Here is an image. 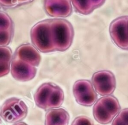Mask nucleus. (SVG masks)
<instances>
[{"mask_svg":"<svg viewBox=\"0 0 128 125\" xmlns=\"http://www.w3.org/2000/svg\"><path fill=\"white\" fill-rule=\"evenodd\" d=\"M51 35L55 50L64 51L72 45L74 29L71 23L64 19L50 20Z\"/></svg>","mask_w":128,"mask_h":125,"instance_id":"f257e3e1","label":"nucleus"},{"mask_svg":"<svg viewBox=\"0 0 128 125\" xmlns=\"http://www.w3.org/2000/svg\"><path fill=\"white\" fill-rule=\"evenodd\" d=\"M74 9L79 13L88 15L94 10L90 0H71Z\"/></svg>","mask_w":128,"mask_h":125,"instance_id":"4468645a","label":"nucleus"},{"mask_svg":"<svg viewBox=\"0 0 128 125\" xmlns=\"http://www.w3.org/2000/svg\"><path fill=\"white\" fill-rule=\"evenodd\" d=\"M33 0H17L18 5H25L32 2Z\"/></svg>","mask_w":128,"mask_h":125,"instance_id":"5701e85b","label":"nucleus"},{"mask_svg":"<svg viewBox=\"0 0 128 125\" xmlns=\"http://www.w3.org/2000/svg\"><path fill=\"white\" fill-rule=\"evenodd\" d=\"M0 116H1V115H0V123H1V119H0Z\"/></svg>","mask_w":128,"mask_h":125,"instance_id":"bb28decb","label":"nucleus"},{"mask_svg":"<svg viewBox=\"0 0 128 125\" xmlns=\"http://www.w3.org/2000/svg\"><path fill=\"white\" fill-rule=\"evenodd\" d=\"M64 100V93L62 89L55 85L48 100L47 109L60 107Z\"/></svg>","mask_w":128,"mask_h":125,"instance_id":"ddd939ff","label":"nucleus"},{"mask_svg":"<svg viewBox=\"0 0 128 125\" xmlns=\"http://www.w3.org/2000/svg\"><path fill=\"white\" fill-rule=\"evenodd\" d=\"M12 52L10 48L6 46H0V62H11Z\"/></svg>","mask_w":128,"mask_h":125,"instance_id":"a211bd4d","label":"nucleus"},{"mask_svg":"<svg viewBox=\"0 0 128 125\" xmlns=\"http://www.w3.org/2000/svg\"><path fill=\"white\" fill-rule=\"evenodd\" d=\"M14 125H28L24 123H23V122H20V123H18L17 124H16Z\"/></svg>","mask_w":128,"mask_h":125,"instance_id":"393cba45","label":"nucleus"},{"mask_svg":"<svg viewBox=\"0 0 128 125\" xmlns=\"http://www.w3.org/2000/svg\"><path fill=\"white\" fill-rule=\"evenodd\" d=\"M48 1H71V0H48Z\"/></svg>","mask_w":128,"mask_h":125,"instance_id":"a878e982","label":"nucleus"},{"mask_svg":"<svg viewBox=\"0 0 128 125\" xmlns=\"http://www.w3.org/2000/svg\"><path fill=\"white\" fill-rule=\"evenodd\" d=\"M14 58L34 67L38 66L41 61V56L38 50L34 46L30 44L20 45L15 51Z\"/></svg>","mask_w":128,"mask_h":125,"instance_id":"9d476101","label":"nucleus"},{"mask_svg":"<svg viewBox=\"0 0 128 125\" xmlns=\"http://www.w3.org/2000/svg\"><path fill=\"white\" fill-rule=\"evenodd\" d=\"M94 9L101 7L105 2V0H90Z\"/></svg>","mask_w":128,"mask_h":125,"instance_id":"4be33fe9","label":"nucleus"},{"mask_svg":"<svg viewBox=\"0 0 128 125\" xmlns=\"http://www.w3.org/2000/svg\"><path fill=\"white\" fill-rule=\"evenodd\" d=\"M10 62H0V77L8 74L10 70Z\"/></svg>","mask_w":128,"mask_h":125,"instance_id":"aec40b11","label":"nucleus"},{"mask_svg":"<svg viewBox=\"0 0 128 125\" xmlns=\"http://www.w3.org/2000/svg\"><path fill=\"white\" fill-rule=\"evenodd\" d=\"M120 106L117 99L112 96L100 98L93 107L95 119L102 124L110 123L119 112Z\"/></svg>","mask_w":128,"mask_h":125,"instance_id":"7ed1b4c3","label":"nucleus"},{"mask_svg":"<svg viewBox=\"0 0 128 125\" xmlns=\"http://www.w3.org/2000/svg\"><path fill=\"white\" fill-rule=\"evenodd\" d=\"M44 9L49 16L55 18H65L72 12V7L70 1L45 0Z\"/></svg>","mask_w":128,"mask_h":125,"instance_id":"1a4fd4ad","label":"nucleus"},{"mask_svg":"<svg viewBox=\"0 0 128 125\" xmlns=\"http://www.w3.org/2000/svg\"><path fill=\"white\" fill-rule=\"evenodd\" d=\"M73 93L76 102L84 106H91L97 99V94L91 83L88 80L76 82L74 85Z\"/></svg>","mask_w":128,"mask_h":125,"instance_id":"423d86ee","label":"nucleus"},{"mask_svg":"<svg viewBox=\"0 0 128 125\" xmlns=\"http://www.w3.org/2000/svg\"><path fill=\"white\" fill-rule=\"evenodd\" d=\"M13 34V29L0 30V46H6L10 43Z\"/></svg>","mask_w":128,"mask_h":125,"instance_id":"f3484780","label":"nucleus"},{"mask_svg":"<svg viewBox=\"0 0 128 125\" xmlns=\"http://www.w3.org/2000/svg\"><path fill=\"white\" fill-rule=\"evenodd\" d=\"M28 107L23 101L16 98L7 100L1 107V114L6 122L15 123L24 119L28 113Z\"/></svg>","mask_w":128,"mask_h":125,"instance_id":"20e7f679","label":"nucleus"},{"mask_svg":"<svg viewBox=\"0 0 128 125\" xmlns=\"http://www.w3.org/2000/svg\"><path fill=\"white\" fill-rule=\"evenodd\" d=\"M55 85L51 83H46L39 87L34 95V100L37 106L47 109V103Z\"/></svg>","mask_w":128,"mask_h":125,"instance_id":"f8f14e48","label":"nucleus"},{"mask_svg":"<svg viewBox=\"0 0 128 125\" xmlns=\"http://www.w3.org/2000/svg\"><path fill=\"white\" fill-rule=\"evenodd\" d=\"M30 37L34 46L40 52L50 53L55 51L50 20L40 21L34 25L31 30Z\"/></svg>","mask_w":128,"mask_h":125,"instance_id":"f03ea898","label":"nucleus"},{"mask_svg":"<svg viewBox=\"0 0 128 125\" xmlns=\"http://www.w3.org/2000/svg\"><path fill=\"white\" fill-rule=\"evenodd\" d=\"M71 125H92V122L87 117L80 116L74 120Z\"/></svg>","mask_w":128,"mask_h":125,"instance_id":"6ab92c4d","label":"nucleus"},{"mask_svg":"<svg viewBox=\"0 0 128 125\" xmlns=\"http://www.w3.org/2000/svg\"><path fill=\"white\" fill-rule=\"evenodd\" d=\"M10 71L14 78L22 82L33 79L37 72L35 67L16 58H14L11 62Z\"/></svg>","mask_w":128,"mask_h":125,"instance_id":"6e6552de","label":"nucleus"},{"mask_svg":"<svg viewBox=\"0 0 128 125\" xmlns=\"http://www.w3.org/2000/svg\"><path fill=\"white\" fill-rule=\"evenodd\" d=\"M110 37L114 44L120 48L128 50L126 16L115 19L110 24Z\"/></svg>","mask_w":128,"mask_h":125,"instance_id":"0eeeda50","label":"nucleus"},{"mask_svg":"<svg viewBox=\"0 0 128 125\" xmlns=\"http://www.w3.org/2000/svg\"><path fill=\"white\" fill-rule=\"evenodd\" d=\"M92 81L96 91L102 96L112 94L116 89V78L114 74L110 71L96 72L92 77Z\"/></svg>","mask_w":128,"mask_h":125,"instance_id":"39448f33","label":"nucleus"},{"mask_svg":"<svg viewBox=\"0 0 128 125\" xmlns=\"http://www.w3.org/2000/svg\"><path fill=\"white\" fill-rule=\"evenodd\" d=\"M112 125H128V108L122 110L114 118Z\"/></svg>","mask_w":128,"mask_h":125,"instance_id":"dca6fc26","label":"nucleus"},{"mask_svg":"<svg viewBox=\"0 0 128 125\" xmlns=\"http://www.w3.org/2000/svg\"><path fill=\"white\" fill-rule=\"evenodd\" d=\"M13 29V23L9 15L0 11V30Z\"/></svg>","mask_w":128,"mask_h":125,"instance_id":"2eb2a0df","label":"nucleus"},{"mask_svg":"<svg viewBox=\"0 0 128 125\" xmlns=\"http://www.w3.org/2000/svg\"><path fill=\"white\" fill-rule=\"evenodd\" d=\"M18 5L17 0H0V7L4 8H12Z\"/></svg>","mask_w":128,"mask_h":125,"instance_id":"412c9836","label":"nucleus"},{"mask_svg":"<svg viewBox=\"0 0 128 125\" xmlns=\"http://www.w3.org/2000/svg\"><path fill=\"white\" fill-rule=\"evenodd\" d=\"M69 115L64 108L53 109L46 114L45 125H68Z\"/></svg>","mask_w":128,"mask_h":125,"instance_id":"9b49d317","label":"nucleus"},{"mask_svg":"<svg viewBox=\"0 0 128 125\" xmlns=\"http://www.w3.org/2000/svg\"><path fill=\"white\" fill-rule=\"evenodd\" d=\"M127 21V40H128V16H126Z\"/></svg>","mask_w":128,"mask_h":125,"instance_id":"b1692460","label":"nucleus"}]
</instances>
